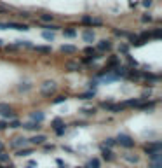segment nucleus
<instances>
[{
    "mask_svg": "<svg viewBox=\"0 0 162 168\" xmlns=\"http://www.w3.org/2000/svg\"><path fill=\"white\" fill-rule=\"evenodd\" d=\"M115 144H119V145L125 147V149H131V147H134V140H133L129 135H124V133H120V135L115 138Z\"/></svg>",
    "mask_w": 162,
    "mask_h": 168,
    "instance_id": "1",
    "label": "nucleus"
},
{
    "mask_svg": "<svg viewBox=\"0 0 162 168\" xmlns=\"http://www.w3.org/2000/svg\"><path fill=\"white\" fill-rule=\"evenodd\" d=\"M56 93V82L52 81H45L42 84V95L44 96H51V95H54Z\"/></svg>",
    "mask_w": 162,
    "mask_h": 168,
    "instance_id": "2",
    "label": "nucleus"
},
{
    "mask_svg": "<svg viewBox=\"0 0 162 168\" xmlns=\"http://www.w3.org/2000/svg\"><path fill=\"white\" fill-rule=\"evenodd\" d=\"M0 114L4 116V117H14V110H12V107H9L7 103H0Z\"/></svg>",
    "mask_w": 162,
    "mask_h": 168,
    "instance_id": "3",
    "label": "nucleus"
},
{
    "mask_svg": "<svg viewBox=\"0 0 162 168\" xmlns=\"http://www.w3.org/2000/svg\"><path fill=\"white\" fill-rule=\"evenodd\" d=\"M82 39L86 40V42H94V39H96V35H94V32L92 30H84V33H82Z\"/></svg>",
    "mask_w": 162,
    "mask_h": 168,
    "instance_id": "4",
    "label": "nucleus"
},
{
    "mask_svg": "<svg viewBox=\"0 0 162 168\" xmlns=\"http://www.w3.org/2000/svg\"><path fill=\"white\" fill-rule=\"evenodd\" d=\"M44 117H45V116H44V112H40V110L32 112V121H33V123H38V125H40V123L44 121Z\"/></svg>",
    "mask_w": 162,
    "mask_h": 168,
    "instance_id": "5",
    "label": "nucleus"
},
{
    "mask_svg": "<svg viewBox=\"0 0 162 168\" xmlns=\"http://www.w3.org/2000/svg\"><path fill=\"white\" fill-rule=\"evenodd\" d=\"M45 140H47V138H45L44 135H35V137H32V138H30V142H32L33 145H40V144H44Z\"/></svg>",
    "mask_w": 162,
    "mask_h": 168,
    "instance_id": "6",
    "label": "nucleus"
},
{
    "mask_svg": "<svg viewBox=\"0 0 162 168\" xmlns=\"http://www.w3.org/2000/svg\"><path fill=\"white\" fill-rule=\"evenodd\" d=\"M101 154H103V158H105L106 161H114V152L110 151V149H106V147H101Z\"/></svg>",
    "mask_w": 162,
    "mask_h": 168,
    "instance_id": "7",
    "label": "nucleus"
},
{
    "mask_svg": "<svg viewBox=\"0 0 162 168\" xmlns=\"http://www.w3.org/2000/svg\"><path fill=\"white\" fill-rule=\"evenodd\" d=\"M7 28H14V30H19V32H26L28 30L26 25H19V23H7Z\"/></svg>",
    "mask_w": 162,
    "mask_h": 168,
    "instance_id": "8",
    "label": "nucleus"
},
{
    "mask_svg": "<svg viewBox=\"0 0 162 168\" xmlns=\"http://www.w3.org/2000/svg\"><path fill=\"white\" fill-rule=\"evenodd\" d=\"M146 152H148V156H150L152 161H160V158H162L160 151H146Z\"/></svg>",
    "mask_w": 162,
    "mask_h": 168,
    "instance_id": "9",
    "label": "nucleus"
},
{
    "mask_svg": "<svg viewBox=\"0 0 162 168\" xmlns=\"http://www.w3.org/2000/svg\"><path fill=\"white\" fill-rule=\"evenodd\" d=\"M98 49L99 51H110L112 49V44H110V40H101V42L98 44Z\"/></svg>",
    "mask_w": 162,
    "mask_h": 168,
    "instance_id": "10",
    "label": "nucleus"
},
{
    "mask_svg": "<svg viewBox=\"0 0 162 168\" xmlns=\"http://www.w3.org/2000/svg\"><path fill=\"white\" fill-rule=\"evenodd\" d=\"M26 144H28V140H26V138H25V137H23V138L19 137V138H16V140L12 142L11 145H12V147H16V149H17V147H23V145H26Z\"/></svg>",
    "mask_w": 162,
    "mask_h": 168,
    "instance_id": "11",
    "label": "nucleus"
},
{
    "mask_svg": "<svg viewBox=\"0 0 162 168\" xmlns=\"http://www.w3.org/2000/svg\"><path fill=\"white\" fill-rule=\"evenodd\" d=\"M160 142H152L148 145H145V151H160Z\"/></svg>",
    "mask_w": 162,
    "mask_h": 168,
    "instance_id": "12",
    "label": "nucleus"
},
{
    "mask_svg": "<svg viewBox=\"0 0 162 168\" xmlns=\"http://www.w3.org/2000/svg\"><path fill=\"white\" fill-rule=\"evenodd\" d=\"M86 168H99V159H96V158H92V159H89L86 165Z\"/></svg>",
    "mask_w": 162,
    "mask_h": 168,
    "instance_id": "13",
    "label": "nucleus"
},
{
    "mask_svg": "<svg viewBox=\"0 0 162 168\" xmlns=\"http://www.w3.org/2000/svg\"><path fill=\"white\" fill-rule=\"evenodd\" d=\"M25 128H26V130H32V131H38L40 130V125H38V123H26V125H25Z\"/></svg>",
    "mask_w": 162,
    "mask_h": 168,
    "instance_id": "14",
    "label": "nucleus"
},
{
    "mask_svg": "<svg viewBox=\"0 0 162 168\" xmlns=\"http://www.w3.org/2000/svg\"><path fill=\"white\" fill-rule=\"evenodd\" d=\"M114 72H115L114 76H115V77H119V76H125V74H127V72H129V70H127L125 67H117V68H115Z\"/></svg>",
    "mask_w": 162,
    "mask_h": 168,
    "instance_id": "15",
    "label": "nucleus"
},
{
    "mask_svg": "<svg viewBox=\"0 0 162 168\" xmlns=\"http://www.w3.org/2000/svg\"><path fill=\"white\" fill-rule=\"evenodd\" d=\"M32 152H33V149H19V151H17V156L19 158H26V156H30Z\"/></svg>",
    "mask_w": 162,
    "mask_h": 168,
    "instance_id": "16",
    "label": "nucleus"
},
{
    "mask_svg": "<svg viewBox=\"0 0 162 168\" xmlns=\"http://www.w3.org/2000/svg\"><path fill=\"white\" fill-rule=\"evenodd\" d=\"M61 51H63V53L71 54V53H75V51H77V47H75V46H61Z\"/></svg>",
    "mask_w": 162,
    "mask_h": 168,
    "instance_id": "17",
    "label": "nucleus"
},
{
    "mask_svg": "<svg viewBox=\"0 0 162 168\" xmlns=\"http://www.w3.org/2000/svg\"><path fill=\"white\" fill-rule=\"evenodd\" d=\"M124 159L129 163H138V156L136 154H124Z\"/></svg>",
    "mask_w": 162,
    "mask_h": 168,
    "instance_id": "18",
    "label": "nucleus"
},
{
    "mask_svg": "<svg viewBox=\"0 0 162 168\" xmlns=\"http://www.w3.org/2000/svg\"><path fill=\"white\" fill-rule=\"evenodd\" d=\"M141 100H127V102L122 103V107H134V105H140Z\"/></svg>",
    "mask_w": 162,
    "mask_h": 168,
    "instance_id": "19",
    "label": "nucleus"
},
{
    "mask_svg": "<svg viewBox=\"0 0 162 168\" xmlns=\"http://www.w3.org/2000/svg\"><path fill=\"white\" fill-rule=\"evenodd\" d=\"M155 107V102H148V103H140V109H145V110H152Z\"/></svg>",
    "mask_w": 162,
    "mask_h": 168,
    "instance_id": "20",
    "label": "nucleus"
},
{
    "mask_svg": "<svg viewBox=\"0 0 162 168\" xmlns=\"http://www.w3.org/2000/svg\"><path fill=\"white\" fill-rule=\"evenodd\" d=\"M80 100H91V98H94V91H89V93H84V95H80Z\"/></svg>",
    "mask_w": 162,
    "mask_h": 168,
    "instance_id": "21",
    "label": "nucleus"
},
{
    "mask_svg": "<svg viewBox=\"0 0 162 168\" xmlns=\"http://www.w3.org/2000/svg\"><path fill=\"white\" fill-rule=\"evenodd\" d=\"M42 37L45 39V40H54V32H47V30H45V32L42 33Z\"/></svg>",
    "mask_w": 162,
    "mask_h": 168,
    "instance_id": "22",
    "label": "nucleus"
},
{
    "mask_svg": "<svg viewBox=\"0 0 162 168\" xmlns=\"http://www.w3.org/2000/svg\"><path fill=\"white\" fill-rule=\"evenodd\" d=\"M35 49H37L38 53H45V54H47V53H51V47H45V46H37Z\"/></svg>",
    "mask_w": 162,
    "mask_h": 168,
    "instance_id": "23",
    "label": "nucleus"
},
{
    "mask_svg": "<svg viewBox=\"0 0 162 168\" xmlns=\"http://www.w3.org/2000/svg\"><path fill=\"white\" fill-rule=\"evenodd\" d=\"M6 161H9V154L4 152V151H0V163H6Z\"/></svg>",
    "mask_w": 162,
    "mask_h": 168,
    "instance_id": "24",
    "label": "nucleus"
},
{
    "mask_svg": "<svg viewBox=\"0 0 162 168\" xmlns=\"http://www.w3.org/2000/svg\"><path fill=\"white\" fill-rule=\"evenodd\" d=\"M65 130H66L65 125H61V126H58V128H54V131H56L58 135H63V133H65Z\"/></svg>",
    "mask_w": 162,
    "mask_h": 168,
    "instance_id": "25",
    "label": "nucleus"
},
{
    "mask_svg": "<svg viewBox=\"0 0 162 168\" xmlns=\"http://www.w3.org/2000/svg\"><path fill=\"white\" fill-rule=\"evenodd\" d=\"M30 82H21V86H19V91H28L30 89Z\"/></svg>",
    "mask_w": 162,
    "mask_h": 168,
    "instance_id": "26",
    "label": "nucleus"
},
{
    "mask_svg": "<svg viewBox=\"0 0 162 168\" xmlns=\"http://www.w3.org/2000/svg\"><path fill=\"white\" fill-rule=\"evenodd\" d=\"M68 70H71V72H77V70H80V67L77 65V63H68Z\"/></svg>",
    "mask_w": 162,
    "mask_h": 168,
    "instance_id": "27",
    "label": "nucleus"
},
{
    "mask_svg": "<svg viewBox=\"0 0 162 168\" xmlns=\"http://www.w3.org/2000/svg\"><path fill=\"white\" fill-rule=\"evenodd\" d=\"M148 168H162V163L160 161H152L148 165Z\"/></svg>",
    "mask_w": 162,
    "mask_h": 168,
    "instance_id": "28",
    "label": "nucleus"
},
{
    "mask_svg": "<svg viewBox=\"0 0 162 168\" xmlns=\"http://www.w3.org/2000/svg\"><path fill=\"white\" fill-rule=\"evenodd\" d=\"M40 18H42V21H52V19H54L52 14H42Z\"/></svg>",
    "mask_w": 162,
    "mask_h": 168,
    "instance_id": "29",
    "label": "nucleus"
},
{
    "mask_svg": "<svg viewBox=\"0 0 162 168\" xmlns=\"http://www.w3.org/2000/svg\"><path fill=\"white\" fill-rule=\"evenodd\" d=\"M65 100H66V96H58V98H54V100H52V103H54V105H58V103H63Z\"/></svg>",
    "mask_w": 162,
    "mask_h": 168,
    "instance_id": "30",
    "label": "nucleus"
},
{
    "mask_svg": "<svg viewBox=\"0 0 162 168\" xmlns=\"http://www.w3.org/2000/svg\"><path fill=\"white\" fill-rule=\"evenodd\" d=\"M77 32L75 30H65V37H75Z\"/></svg>",
    "mask_w": 162,
    "mask_h": 168,
    "instance_id": "31",
    "label": "nucleus"
},
{
    "mask_svg": "<svg viewBox=\"0 0 162 168\" xmlns=\"http://www.w3.org/2000/svg\"><path fill=\"white\" fill-rule=\"evenodd\" d=\"M119 51H120V53H124V54H127V51H129V47H127L125 44H120V46H119Z\"/></svg>",
    "mask_w": 162,
    "mask_h": 168,
    "instance_id": "32",
    "label": "nucleus"
},
{
    "mask_svg": "<svg viewBox=\"0 0 162 168\" xmlns=\"http://www.w3.org/2000/svg\"><path fill=\"white\" fill-rule=\"evenodd\" d=\"M52 125H54V128H58V126H61V125H63V121H61L60 117H56V119L52 121Z\"/></svg>",
    "mask_w": 162,
    "mask_h": 168,
    "instance_id": "33",
    "label": "nucleus"
},
{
    "mask_svg": "<svg viewBox=\"0 0 162 168\" xmlns=\"http://www.w3.org/2000/svg\"><path fill=\"white\" fill-rule=\"evenodd\" d=\"M9 126H11V128H19V126H21V123H19V121H16V119H14V121H12V123H11V125H9Z\"/></svg>",
    "mask_w": 162,
    "mask_h": 168,
    "instance_id": "34",
    "label": "nucleus"
},
{
    "mask_svg": "<svg viewBox=\"0 0 162 168\" xmlns=\"http://www.w3.org/2000/svg\"><path fill=\"white\" fill-rule=\"evenodd\" d=\"M105 144H106V145H115V138H106V140H105Z\"/></svg>",
    "mask_w": 162,
    "mask_h": 168,
    "instance_id": "35",
    "label": "nucleus"
},
{
    "mask_svg": "<svg viewBox=\"0 0 162 168\" xmlns=\"http://www.w3.org/2000/svg\"><path fill=\"white\" fill-rule=\"evenodd\" d=\"M9 126V123H6V121H0V131H4Z\"/></svg>",
    "mask_w": 162,
    "mask_h": 168,
    "instance_id": "36",
    "label": "nucleus"
},
{
    "mask_svg": "<svg viewBox=\"0 0 162 168\" xmlns=\"http://www.w3.org/2000/svg\"><path fill=\"white\" fill-rule=\"evenodd\" d=\"M82 112H84V114H94V112H96V110H94V109H84V110H82Z\"/></svg>",
    "mask_w": 162,
    "mask_h": 168,
    "instance_id": "37",
    "label": "nucleus"
},
{
    "mask_svg": "<svg viewBox=\"0 0 162 168\" xmlns=\"http://www.w3.org/2000/svg\"><path fill=\"white\" fill-rule=\"evenodd\" d=\"M115 35H117V37H124V35H125V32H122V30H115Z\"/></svg>",
    "mask_w": 162,
    "mask_h": 168,
    "instance_id": "38",
    "label": "nucleus"
},
{
    "mask_svg": "<svg viewBox=\"0 0 162 168\" xmlns=\"http://www.w3.org/2000/svg\"><path fill=\"white\" fill-rule=\"evenodd\" d=\"M141 19H143V21H152V16H150V14H145V16H143V18H141Z\"/></svg>",
    "mask_w": 162,
    "mask_h": 168,
    "instance_id": "39",
    "label": "nucleus"
},
{
    "mask_svg": "<svg viewBox=\"0 0 162 168\" xmlns=\"http://www.w3.org/2000/svg\"><path fill=\"white\" fill-rule=\"evenodd\" d=\"M152 6V0H143V7H150Z\"/></svg>",
    "mask_w": 162,
    "mask_h": 168,
    "instance_id": "40",
    "label": "nucleus"
},
{
    "mask_svg": "<svg viewBox=\"0 0 162 168\" xmlns=\"http://www.w3.org/2000/svg\"><path fill=\"white\" fill-rule=\"evenodd\" d=\"M7 28V23H0V30H6Z\"/></svg>",
    "mask_w": 162,
    "mask_h": 168,
    "instance_id": "41",
    "label": "nucleus"
},
{
    "mask_svg": "<svg viewBox=\"0 0 162 168\" xmlns=\"http://www.w3.org/2000/svg\"><path fill=\"white\" fill-rule=\"evenodd\" d=\"M45 151H54V145H45Z\"/></svg>",
    "mask_w": 162,
    "mask_h": 168,
    "instance_id": "42",
    "label": "nucleus"
},
{
    "mask_svg": "<svg viewBox=\"0 0 162 168\" xmlns=\"http://www.w3.org/2000/svg\"><path fill=\"white\" fill-rule=\"evenodd\" d=\"M7 168H14V165H12V163H9V165H7Z\"/></svg>",
    "mask_w": 162,
    "mask_h": 168,
    "instance_id": "43",
    "label": "nucleus"
},
{
    "mask_svg": "<svg viewBox=\"0 0 162 168\" xmlns=\"http://www.w3.org/2000/svg\"><path fill=\"white\" fill-rule=\"evenodd\" d=\"M0 151H4V144L2 142H0Z\"/></svg>",
    "mask_w": 162,
    "mask_h": 168,
    "instance_id": "44",
    "label": "nucleus"
},
{
    "mask_svg": "<svg viewBox=\"0 0 162 168\" xmlns=\"http://www.w3.org/2000/svg\"><path fill=\"white\" fill-rule=\"evenodd\" d=\"M0 42H2V40H0Z\"/></svg>",
    "mask_w": 162,
    "mask_h": 168,
    "instance_id": "45",
    "label": "nucleus"
},
{
    "mask_svg": "<svg viewBox=\"0 0 162 168\" xmlns=\"http://www.w3.org/2000/svg\"><path fill=\"white\" fill-rule=\"evenodd\" d=\"M0 168H2V166H0Z\"/></svg>",
    "mask_w": 162,
    "mask_h": 168,
    "instance_id": "46",
    "label": "nucleus"
}]
</instances>
